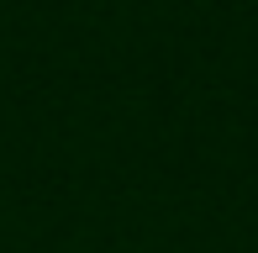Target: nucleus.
I'll return each mask as SVG.
<instances>
[]
</instances>
